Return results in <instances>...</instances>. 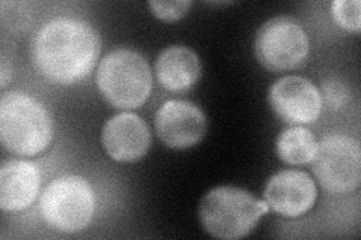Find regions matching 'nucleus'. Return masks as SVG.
Returning <instances> with one entry per match:
<instances>
[{
	"label": "nucleus",
	"mask_w": 361,
	"mask_h": 240,
	"mask_svg": "<svg viewBox=\"0 0 361 240\" xmlns=\"http://www.w3.org/2000/svg\"><path fill=\"white\" fill-rule=\"evenodd\" d=\"M99 50V35L89 23L62 17L38 30L30 53L42 77L53 83L74 84L94 70Z\"/></svg>",
	"instance_id": "1"
},
{
	"label": "nucleus",
	"mask_w": 361,
	"mask_h": 240,
	"mask_svg": "<svg viewBox=\"0 0 361 240\" xmlns=\"http://www.w3.org/2000/svg\"><path fill=\"white\" fill-rule=\"evenodd\" d=\"M53 139V120L39 101L23 92H9L0 101V141L8 152L35 156Z\"/></svg>",
	"instance_id": "2"
},
{
	"label": "nucleus",
	"mask_w": 361,
	"mask_h": 240,
	"mask_svg": "<svg viewBox=\"0 0 361 240\" xmlns=\"http://www.w3.org/2000/svg\"><path fill=\"white\" fill-rule=\"evenodd\" d=\"M268 209L267 201L256 200L245 189L217 187L202 198L199 218L212 237L235 240L250 234Z\"/></svg>",
	"instance_id": "3"
},
{
	"label": "nucleus",
	"mask_w": 361,
	"mask_h": 240,
	"mask_svg": "<svg viewBox=\"0 0 361 240\" xmlns=\"http://www.w3.org/2000/svg\"><path fill=\"white\" fill-rule=\"evenodd\" d=\"M97 86L113 107L137 108L149 98L152 74L140 53L118 49L101 61L97 71Z\"/></svg>",
	"instance_id": "4"
},
{
	"label": "nucleus",
	"mask_w": 361,
	"mask_h": 240,
	"mask_svg": "<svg viewBox=\"0 0 361 240\" xmlns=\"http://www.w3.org/2000/svg\"><path fill=\"white\" fill-rule=\"evenodd\" d=\"M39 208L42 220L53 230L78 233L92 221L94 191L80 176H63L45 188Z\"/></svg>",
	"instance_id": "5"
},
{
	"label": "nucleus",
	"mask_w": 361,
	"mask_h": 240,
	"mask_svg": "<svg viewBox=\"0 0 361 240\" xmlns=\"http://www.w3.org/2000/svg\"><path fill=\"white\" fill-rule=\"evenodd\" d=\"M309 37L297 20L271 18L256 33L255 53L268 71L281 72L298 68L309 54Z\"/></svg>",
	"instance_id": "6"
},
{
	"label": "nucleus",
	"mask_w": 361,
	"mask_h": 240,
	"mask_svg": "<svg viewBox=\"0 0 361 240\" xmlns=\"http://www.w3.org/2000/svg\"><path fill=\"white\" fill-rule=\"evenodd\" d=\"M313 173L321 187L331 194H346L358 188L361 180V151L355 139L331 134L318 143L313 158Z\"/></svg>",
	"instance_id": "7"
},
{
	"label": "nucleus",
	"mask_w": 361,
	"mask_h": 240,
	"mask_svg": "<svg viewBox=\"0 0 361 240\" xmlns=\"http://www.w3.org/2000/svg\"><path fill=\"white\" fill-rule=\"evenodd\" d=\"M268 101L281 120L300 127L318 120L322 111V95L318 87L300 75L277 80L269 89Z\"/></svg>",
	"instance_id": "8"
},
{
	"label": "nucleus",
	"mask_w": 361,
	"mask_h": 240,
	"mask_svg": "<svg viewBox=\"0 0 361 240\" xmlns=\"http://www.w3.org/2000/svg\"><path fill=\"white\" fill-rule=\"evenodd\" d=\"M207 128L205 113L190 101H166L155 114L158 139L176 151L196 146L205 137Z\"/></svg>",
	"instance_id": "9"
},
{
	"label": "nucleus",
	"mask_w": 361,
	"mask_h": 240,
	"mask_svg": "<svg viewBox=\"0 0 361 240\" xmlns=\"http://www.w3.org/2000/svg\"><path fill=\"white\" fill-rule=\"evenodd\" d=\"M264 196L269 209L286 218H297L313 208L318 192L307 173L283 170L268 180Z\"/></svg>",
	"instance_id": "10"
},
{
	"label": "nucleus",
	"mask_w": 361,
	"mask_h": 240,
	"mask_svg": "<svg viewBox=\"0 0 361 240\" xmlns=\"http://www.w3.org/2000/svg\"><path fill=\"white\" fill-rule=\"evenodd\" d=\"M104 151L118 163H135L148 153L151 132L134 113H121L106 122L101 134Z\"/></svg>",
	"instance_id": "11"
},
{
	"label": "nucleus",
	"mask_w": 361,
	"mask_h": 240,
	"mask_svg": "<svg viewBox=\"0 0 361 240\" xmlns=\"http://www.w3.org/2000/svg\"><path fill=\"white\" fill-rule=\"evenodd\" d=\"M41 184L37 164L11 159L0 168V208L6 212L25 210L35 201Z\"/></svg>",
	"instance_id": "12"
},
{
	"label": "nucleus",
	"mask_w": 361,
	"mask_h": 240,
	"mask_svg": "<svg viewBox=\"0 0 361 240\" xmlns=\"http://www.w3.org/2000/svg\"><path fill=\"white\" fill-rule=\"evenodd\" d=\"M158 83L173 94L193 89L200 78V61L197 54L184 45L164 49L155 62Z\"/></svg>",
	"instance_id": "13"
},
{
	"label": "nucleus",
	"mask_w": 361,
	"mask_h": 240,
	"mask_svg": "<svg viewBox=\"0 0 361 240\" xmlns=\"http://www.w3.org/2000/svg\"><path fill=\"white\" fill-rule=\"evenodd\" d=\"M318 140L312 131L302 127L286 128L276 140L277 156L289 165H304L313 161Z\"/></svg>",
	"instance_id": "14"
},
{
	"label": "nucleus",
	"mask_w": 361,
	"mask_h": 240,
	"mask_svg": "<svg viewBox=\"0 0 361 240\" xmlns=\"http://www.w3.org/2000/svg\"><path fill=\"white\" fill-rule=\"evenodd\" d=\"M331 13L338 27L349 32H360L361 5L358 0H334L331 4Z\"/></svg>",
	"instance_id": "15"
},
{
	"label": "nucleus",
	"mask_w": 361,
	"mask_h": 240,
	"mask_svg": "<svg viewBox=\"0 0 361 240\" xmlns=\"http://www.w3.org/2000/svg\"><path fill=\"white\" fill-rule=\"evenodd\" d=\"M149 8L157 18H160L163 21H176L187 14L190 2H187V0H178V2H160V0H152V2H149Z\"/></svg>",
	"instance_id": "16"
},
{
	"label": "nucleus",
	"mask_w": 361,
	"mask_h": 240,
	"mask_svg": "<svg viewBox=\"0 0 361 240\" xmlns=\"http://www.w3.org/2000/svg\"><path fill=\"white\" fill-rule=\"evenodd\" d=\"M324 89V95L329 106L333 107L334 110L343 107L348 99H349V92L345 84L338 83L337 80H326L322 84Z\"/></svg>",
	"instance_id": "17"
}]
</instances>
